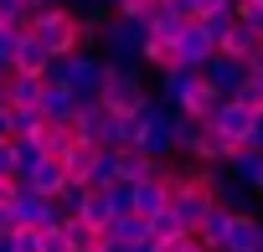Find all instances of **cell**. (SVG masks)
<instances>
[{"label": "cell", "instance_id": "cell-25", "mask_svg": "<svg viewBox=\"0 0 263 252\" xmlns=\"http://www.w3.org/2000/svg\"><path fill=\"white\" fill-rule=\"evenodd\" d=\"M232 216H237V211H222V206H217V211H212V216L201 221V232H196V237H201V247H206V252H222V247H227Z\"/></svg>", "mask_w": 263, "mask_h": 252}, {"label": "cell", "instance_id": "cell-8", "mask_svg": "<svg viewBox=\"0 0 263 252\" xmlns=\"http://www.w3.org/2000/svg\"><path fill=\"white\" fill-rule=\"evenodd\" d=\"M248 77H253V67H248V62H237V57H227V52H217V57L201 67V82H206L217 98H237Z\"/></svg>", "mask_w": 263, "mask_h": 252}, {"label": "cell", "instance_id": "cell-23", "mask_svg": "<svg viewBox=\"0 0 263 252\" xmlns=\"http://www.w3.org/2000/svg\"><path fill=\"white\" fill-rule=\"evenodd\" d=\"M36 144H42L47 160H62V155L78 144V129H72V123H42V129H36Z\"/></svg>", "mask_w": 263, "mask_h": 252}, {"label": "cell", "instance_id": "cell-16", "mask_svg": "<svg viewBox=\"0 0 263 252\" xmlns=\"http://www.w3.org/2000/svg\"><path fill=\"white\" fill-rule=\"evenodd\" d=\"M98 144H88V139H78L67 155H62V175L72 180V185H88V175H93V165H98Z\"/></svg>", "mask_w": 263, "mask_h": 252}, {"label": "cell", "instance_id": "cell-10", "mask_svg": "<svg viewBox=\"0 0 263 252\" xmlns=\"http://www.w3.org/2000/svg\"><path fill=\"white\" fill-rule=\"evenodd\" d=\"M253 108H242L237 98H217V108L206 113V123H212V129L217 134H227V139H237V144H248V129H253Z\"/></svg>", "mask_w": 263, "mask_h": 252}, {"label": "cell", "instance_id": "cell-43", "mask_svg": "<svg viewBox=\"0 0 263 252\" xmlns=\"http://www.w3.org/2000/svg\"><path fill=\"white\" fill-rule=\"evenodd\" d=\"M42 252H67V242H62V226L42 232Z\"/></svg>", "mask_w": 263, "mask_h": 252}, {"label": "cell", "instance_id": "cell-9", "mask_svg": "<svg viewBox=\"0 0 263 252\" xmlns=\"http://www.w3.org/2000/svg\"><path fill=\"white\" fill-rule=\"evenodd\" d=\"M171 211L181 216V226L186 232H201V221L217 211V201H212V191L196 180V185H171Z\"/></svg>", "mask_w": 263, "mask_h": 252}, {"label": "cell", "instance_id": "cell-15", "mask_svg": "<svg viewBox=\"0 0 263 252\" xmlns=\"http://www.w3.org/2000/svg\"><path fill=\"white\" fill-rule=\"evenodd\" d=\"M222 252H263V216L258 211L232 216V232H227V247Z\"/></svg>", "mask_w": 263, "mask_h": 252}, {"label": "cell", "instance_id": "cell-31", "mask_svg": "<svg viewBox=\"0 0 263 252\" xmlns=\"http://www.w3.org/2000/svg\"><path fill=\"white\" fill-rule=\"evenodd\" d=\"M42 108H11V139H26V134H36L42 129Z\"/></svg>", "mask_w": 263, "mask_h": 252}, {"label": "cell", "instance_id": "cell-7", "mask_svg": "<svg viewBox=\"0 0 263 252\" xmlns=\"http://www.w3.org/2000/svg\"><path fill=\"white\" fill-rule=\"evenodd\" d=\"M11 211H16V232H52V226H62L57 201H47V196H36V191H16Z\"/></svg>", "mask_w": 263, "mask_h": 252}, {"label": "cell", "instance_id": "cell-4", "mask_svg": "<svg viewBox=\"0 0 263 252\" xmlns=\"http://www.w3.org/2000/svg\"><path fill=\"white\" fill-rule=\"evenodd\" d=\"M62 62H67V77H62V88H72V98H78V103H103L108 62H103L98 52H72V57H62Z\"/></svg>", "mask_w": 263, "mask_h": 252}, {"label": "cell", "instance_id": "cell-36", "mask_svg": "<svg viewBox=\"0 0 263 252\" xmlns=\"http://www.w3.org/2000/svg\"><path fill=\"white\" fill-rule=\"evenodd\" d=\"M0 180L21 185V160H16V139H0Z\"/></svg>", "mask_w": 263, "mask_h": 252}, {"label": "cell", "instance_id": "cell-34", "mask_svg": "<svg viewBox=\"0 0 263 252\" xmlns=\"http://www.w3.org/2000/svg\"><path fill=\"white\" fill-rule=\"evenodd\" d=\"M155 11H160V0H119L114 6V16H129V21H155Z\"/></svg>", "mask_w": 263, "mask_h": 252}, {"label": "cell", "instance_id": "cell-37", "mask_svg": "<svg viewBox=\"0 0 263 252\" xmlns=\"http://www.w3.org/2000/svg\"><path fill=\"white\" fill-rule=\"evenodd\" d=\"M232 21H237V6H232V11H212V16H201V26H206V36H212V41H222Z\"/></svg>", "mask_w": 263, "mask_h": 252}, {"label": "cell", "instance_id": "cell-45", "mask_svg": "<svg viewBox=\"0 0 263 252\" xmlns=\"http://www.w3.org/2000/svg\"><path fill=\"white\" fill-rule=\"evenodd\" d=\"M248 150H258V155H263V113L253 118V129H248Z\"/></svg>", "mask_w": 263, "mask_h": 252}, {"label": "cell", "instance_id": "cell-33", "mask_svg": "<svg viewBox=\"0 0 263 252\" xmlns=\"http://www.w3.org/2000/svg\"><path fill=\"white\" fill-rule=\"evenodd\" d=\"M181 232H186V226H181V216H176L171 206H165L160 216H150V242H171V237H181Z\"/></svg>", "mask_w": 263, "mask_h": 252}, {"label": "cell", "instance_id": "cell-54", "mask_svg": "<svg viewBox=\"0 0 263 252\" xmlns=\"http://www.w3.org/2000/svg\"><path fill=\"white\" fill-rule=\"evenodd\" d=\"M237 6H242V0H237Z\"/></svg>", "mask_w": 263, "mask_h": 252}, {"label": "cell", "instance_id": "cell-42", "mask_svg": "<svg viewBox=\"0 0 263 252\" xmlns=\"http://www.w3.org/2000/svg\"><path fill=\"white\" fill-rule=\"evenodd\" d=\"M16 252H42V232H16Z\"/></svg>", "mask_w": 263, "mask_h": 252}, {"label": "cell", "instance_id": "cell-53", "mask_svg": "<svg viewBox=\"0 0 263 252\" xmlns=\"http://www.w3.org/2000/svg\"><path fill=\"white\" fill-rule=\"evenodd\" d=\"M258 6H263V0H258Z\"/></svg>", "mask_w": 263, "mask_h": 252}, {"label": "cell", "instance_id": "cell-44", "mask_svg": "<svg viewBox=\"0 0 263 252\" xmlns=\"http://www.w3.org/2000/svg\"><path fill=\"white\" fill-rule=\"evenodd\" d=\"M232 6H237V0H201V6H196V21L212 16V11H232Z\"/></svg>", "mask_w": 263, "mask_h": 252}, {"label": "cell", "instance_id": "cell-52", "mask_svg": "<svg viewBox=\"0 0 263 252\" xmlns=\"http://www.w3.org/2000/svg\"><path fill=\"white\" fill-rule=\"evenodd\" d=\"M103 6H108V11H114V6H119V0H103Z\"/></svg>", "mask_w": 263, "mask_h": 252}, {"label": "cell", "instance_id": "cell-28", "mask_svg": "<svg viewBox=\"0 0 263 252\" xmlns=\"http://www.w3.org/2000/svg\"><path fill=\"white\" fill-rule=\"evenodd\" d=\"M114 185H124L119 180V160H114V150H103L98 165H93V175H88V191H114Z\"/></svg>", "mask_w": 263, "mask_h": 252}, {"label": "cell", "instance_id": "cell-48", "mask_svg": "<svg viewBox=\"0 0 263 252\" xmlns=\"http://www.w3.org/2000/svg\"><path fill=\"white\" fill-rule=\"evenodd\" d=\"M0 139H11V108L0 103Z\"/></svg>", "mask_w": 263, "mask_h": 252}, {"label": "cell", "instance_id": "cell-26", "mask_svg": "<svg viewBox=\"0 0 263 252\" xmlns=\"http://www.w3.org/2000/svg\"><path fill=\"white\" fill-rule=\"evenodd\" d=\"M42 93H47V82H42V77L11 72V108H42Z\"/></svg>", "mask_w": 263, "mask_h": 252}, {"label": "cell", "instance_id": "cell-11", "mask_svg": "<svg viewBox=\"0 0 263 252\" xmlns=\"http://www.w3.org/2000/svg\"><path fill=\"white\" fill-rule=\"evenodd\" d=\"M176 57H181V67H191V72H201V67L217 57V41L206 36V26H201V21H191V26L181 31V41H176Z\"/></svg>", "mask_w": 263, "mask_h": 252}, {"label": "cell", "instance_id": "cell-32", "mask_svg": "<svg viewBox=\"0 0 263 252\" xmlns=\"http://www.w3.org/2000/svg\"><path fill=\"white\" fill-rule=\"evenodd\" d=\"M31 0H0V26H16V31H26V21H31Z\"/></svg>", "mask_w": 263, "mask_h": 252}, {"label": "cell", "instance_id": "cell-21", "mask_svg": "<svg viewBox=\"0 0 263 252\" xmlns=\"http://www.w3.org/2000/svg\"><path fill=\"white\" fill-rule=\"evenodd\" d=\"M165 206H171V185H165V180H140V185H135V216L150 221V216H160Z\"/></svg>", "mask_w": 263, "mask_h": 252}, {"label": "cell", "instance_id": "cell-18", "mask_svg": "<svg viewBox=\"0 0 263 252\" xmlns=\"http://www.w3.org/2000/svg\"><path fill=\"white\" fill-rule=\"evenodd\" d=\"M62 242H67V252H98L103 247V226H93L83 216H67L62 221Z\"/></svg>", "mask_w": 263, "mask_h": 252}, {"label": "cell", "instance_id": "cell-47", "mask_svg": "<svg viewBox=\"0 0 263 252\" xmlns=\"http://www.w3.org/2000/svg\"><path fill=\"white\" fill-rule=\"evenodd\" d=\"M98 6H103V0H67V11H72V16H83V11H98Z\"/></svg>", "mask_w": 263, "mask_h": 252}, {"label": "cell", "instance_id": "cell-35", "mask_svg": "<svg viewBox=\"0 0 263 252\" xmlns=\"http://www.w3.org/2000/svg\"><path fill=\"white\" fill-rule=\"evenodd\" d=\"M16 47H21V31L0 26V72H16Z\"/></svg>", "mask_w": 263, "mask_h": 252}, {"label": "cell", "instance_id": "cell-27", "mask_svg": "<svg viewBox=\"0 0 263 252\" xmlns=\"http://www.w3.org/2000/svg\"><path fill=\"white\" fill-rule=\"evenodd\" d=\"M186 26H191V16H176V11H165V6H160V11H155V21H150V36H155V41H171V47H176Z\"/></svg>", "mask_w": 263, "mask_h": 252}, {"label": "cell", "instance_id": "cell-39", "mask_svg": "<svg viewBox=\"0 0 263 252\" xmlns=\"http://www.w3.org/2000/svg\"><path fill=\"white\" fill-rule=\"evenodd\" d=\"M16 160H21V170H31L36 160H47V155H42V144H36V134H26V139H16Z\"/></svg>", "mask_w": 263, "mask_h": 252}, {"label": "cell", "instance_id": "cell-1", "mask_svg": "<svg viewBox=\"0 0 263 252\" xmlns=\"http://www.w3.org/2000/svg\"><path fill=\"white\" fill-rule=\"evenodd\" d=\"M155 98H160L165 108L186 113V118H201V123H206V113L217 108V93H212V88L201 82V72H191V67H171V72H160Z\"/></svg>", "mask_w": 263, "mask_h": 252}, {"label": "cell", "instance_id": "cell-24", "mask_svg": "<svg viewBox=\"0 0 263 252\" xmlns=\"http://www.w3.org/2000/svg\"><path fill=\"white\" fill-rule=\"evenodd\" d=\"M72 113H78L72 88H47V93H42V118H47V123H72Z\"/></svg>", "mask_w": 263, "mask_h": 252}, {"label": "cell", "instance_id": "cell-20", "mask_svg": "<svg viewBox=\"0 0 263 252\" xmlns=\"http://www.w3.org/2000/svg\"><path fill=\"white\" fill-rule=\"evenodd\" d=\"M52 67V52L31 36V31H21V47H16V72H26V77H42Z\"/></svg>", "mask_w": 263, "mask_h": 252}, {"label": "cell", "instance_id": "cell-46", "mask_svg": "<svg viewBox=\"0 0 263 252\" xmlns=\"http://www.w3.org/2000/svg\"><path fill=\"white\" fill-rule=\"evenodd\" d=\"M98 252H155V242H140V247H119V242H103Z\"/></svg>", "mask_w": 263, "mask_h": 252}, {"label": "cell", "instance_id": "cell-13", "mask_svg": "<svg viewBox=\"0 0 263 252\" xmlns=\"http://www.w3.org/2000/svg\"><path fill=\"white\" fill-rule=\"evenodd\" d=\"M237 150H242L237 139H227V134L212 129V123H201V134H196V144H191V160H196V165H232Z\"/></svg>", "mask_w": 263, "mask_h": 252}, {"label": "cell", "instance_id": "cell-51", "mask_svg": "<svg viewBox=\"0 0 263 252\" xmlns=\"http://www.w3.org/2000/svg\"><path fill=\"white\" fill-rule=\"evenodd\" d=\"M0 252H16V232H11V237H0Z\"/></svg>", "mask_w": 263, "mask_h": 252}, {"label": "cell", "instance_id": "cell-22", "mask_svg": "<svg viewBox=\"0 0 263 252\" xmlns=\"http://www.w3.org/2000/svg\"><path fill=\"white\" fill-rule=\"evenodd\" d=\"M103 118H108V108H103V103H78V113H72L78 139H88V144H98V150H103Z\"/></svg>", "mask_w": 263, "mask_h": 252}, {"label": "cell", "instance_id": "cell-38", "mask_svg": "<svg viewBox=\"0 0 263 252\" xmlns=\"http://www.w3.org/2000/svg\"><path fill=\"white\" fill-rule=\"evenodd\" d=\"M155 252H206V247H201L196 232H181V237H171V242H155Z\"/></svg>", "mask_w": 263, "mask_h": 252}, {"label": "cell", "instance_id": "cell-14", "mask_svg": "<svg viewBox=\"0 0 263 252\" xmlns=\"http://www.w3.org/2000/svg\"><path fill=\"white\" fill-rule=\"evenodd\" d=\"M217 52H227V57H237V62H258V57H263V36L237 16V21L227 26V36L217 41Z\"/></svg>", "mask_w": 263, "mask_h": 252}, {"label": "cell", "instance_id": "cell-5", "mask_svg": "<svg viewBox=\"0 0 263 252\" xmlns=\"http://www.w3.org/2000/svg\"><path fill=\"white\" fill-rule=\"evenodd\" d=\"M155 88L145 82V67H108V82H103V108L114 113H135L140 103H150Z\"/></svg>", "mask_w": 263, "mask_h": 252}, {"label": "cell", "instance_id": "cell-49", "mask_svg": "<svg viewBox=\"0 0 263 252\" xmlns=\"http://www.w3.org/2000/svg\"><path fill=\"white\" fill-rule=\"evenodd\" d=\"M11 201H16V185H11V180H0V206H11Z\"/></svg>", "mask_w": 263, "mask_h": 252}, {"label": "cell", "instance_id": "cell-29", "mask_svg": "<svg viewBox=\"0 0 263 252\" xmlns=\"http://www.w3.org/2000/svg\"><path fill=\"white\" fill-rule=\"evenodd\" d=\"M78 216H83V221H93V226H108V221H114V201H108V191H88Z\"/></svg>", "mask_w": 263, "mask_h": 252}, {"label": "cell", "instance_id": "cell-17", "mask_svg": "<svg viewBox=\"0 0 263 252\" xmlns=\"http://www.w3.org/2000/svg\"><path fill=\"white\" fill-rule=\"evenodd\" d=\"M227 175H232V180H242V185H248V191L263 201V155H258V150H248V144H242V150L232 155Z\"/></svg>", "mask_w": 263, "mask_h": 252}, {"label": "cell", "instance_id": "cell-30", "mask_svg": "<svg viewBox=\"0 0 263 252\" xmlns=\"http://www.w3.org/2000/svg\"><path fill=\"white\" fill-rule=\"evenodd\" d=\"M145 67H155V72H171V67H181V57H176V47L171 41H145Z\"/></svg>", "mask_w": 263, "mask_h": 252}, {"label": "cell", "instance_id": "cell-19", "mask_svg": "<svg viewBox=\"0 0 263 252\" xmlns=\"http://www.w3.org/2000/svg\"><path fill=\"white\" fill-rule=\"evenodd\" d=\"M103 242L140 247V242H150V221H145V216H114V221L103 226Z\"/></svg>", "mask_w": 263, "mask_h": 252}, {"label": "cell", "instance_id": "cell-40", "mask_svg": "<svg viewBox=\"0 0 263 252\" xmlns=\"http://www.w3.org/2000/svg\"><path fill=\"white\" fill-rule=\"evenodd\" d=\"M237 103H242V108H253V113H263V82H258V77H248V82H242V93H237Z\"/></svg>", "mask_w": 263, "mask_h": 252}, {"label": "cell", "instance_id": "cell-50", "mask_svg": "<svg viewBox=\"0 0 263 252\" xmlns=\"http://www.w3.org/2000/svg\"><path fill=\"white\" fill-rule=\"evenodd\" d=\"M31 6H42V11H57V6H67V0H31Z\"/></svg>", "mask_w": 263, "mask_h": 252}, {"label": "cell", "instance_id": "cell-3", "mask_svg": "<svg viewBox=\"0 0 263 252\" xmlns=\"http://www.w3.org/2000/svg\"><path fill=\"white\" fill-rule=\"evenodd\" d=\"M26 31L52 52V57H72V52H83V31H78V16L67 11V6H57V11H31V21H26Z\"/></svg>", "mask_w": 263, "mask_h": 252}, {"label": "cell", "instance_id": "cell-6", "mask_svg": "<svg viewBox=\"0 0 263 252\" xmlns=\"http://www.w3.org/2000/svg\"><path fill=\"white\" fill-rule=\"evenodd\" d=\"M176 123H181V113H176V108H165V103L155 98V103H150V123H145L140 144H129V150H140V155H150V160H176Z\"/></svg>", "mask_w": 263, "mask_h": 252}, {"label": "cell", "instance_id": "cell-41", "mask_svg": "<svg viewBox=\"0 0 263 252\" xmlns=\"http://www.w3.org/2000/svg\"><path fill=\"white\" fill-rule=\"evenodd\" d=\"M237 16H242V21L263 36V6H258V0H242V6H237Z\"/></svg>", "mask_w": 263, "mask_h": 252}, {"label": "cell", "instance_id": "cell-2", "mask_svg": "<svg viewBox=\"0 0 263 252\" xmlns=\"http://www.w3.org/2000/svg\"><path fill=\"white\" fill-rule=\"evenodd\" d=\"M145 41H150V21H129L114 16L98 36V57L108 67H145Z\"/></svg>", "mask_w": 263, "mask_h": 252}, {"label": "cell", "instance_id": "cell-12", "mask_svg": "<svg viewBox=\"0 0 263 252\" xmlns=\"http://www.w3.org/2000/svg\"><path fill=\"white\" fill-rule=\"evenodd\" d=\"M16 191H36V196L57 201V196L67 191V175H62V160H36L31 170H21V185H16Z\"/></svg>", "mask_w": 263, "mask_h": 252}]
</instances>
